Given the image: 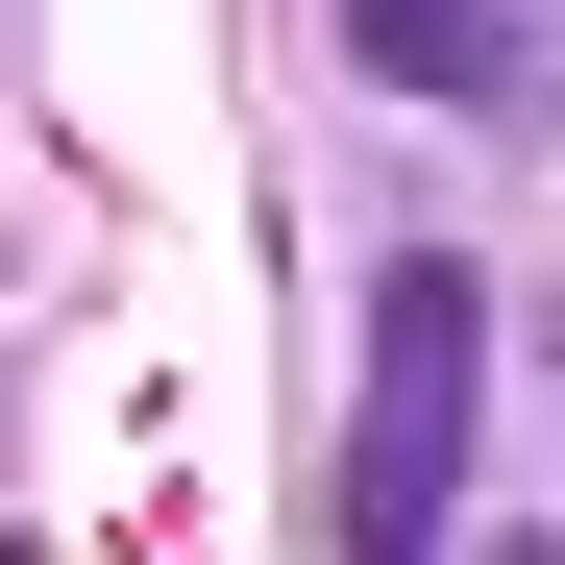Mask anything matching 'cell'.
<instances>
[{
  "label": "cell",
  "mask_w": 565,
  "mask_h": 565,
  "mask_svg": "<svg viewBox=\"0 0 565 565\" xmlns=\"http://www.w3.org/2000/svg\"><path fill=\"white\" fill-rule=\"evenodd\" d=\"M467 418H492V270H467V246H394L369 394H344V565H443L467 541Z\"/></svg>",
  "instance_id": "6da1fadb"
},
{
  "label": "cell",
  "mask_w": 565,
  "mask_h": 565,
  "mask_svg": "<svg viewBox=\"0 0 565 565\" xmlns=\"http://www.w3.org/2000/svg\"><path fill=\"white\" fill-rule=\"evenodd\" d=\"M344 50L443 124H541L565 99V0H344Z\"/></svg>",
  "instance_id": "7a4b0ae2"
}]
</instances>
